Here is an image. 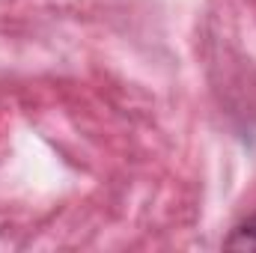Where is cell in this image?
Listing matches in <instances>:
<instances>
[{"instance_id":"obj_1","label":"cell","mask_w":256,"mask_h":253,"mask_svg":"<svg viewBox=\"0 0 256 253\" xmlns=\"http://www.w3.org/2000/svg\"><path fill=\"white\" fill-rule=\"evenodd\" d=\"M224 248H232V250H256V214H250L248 220H242L226 236Z\"/></svg>"}]
</instances>
